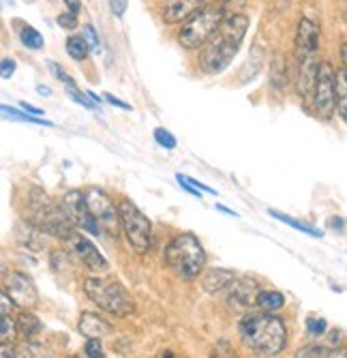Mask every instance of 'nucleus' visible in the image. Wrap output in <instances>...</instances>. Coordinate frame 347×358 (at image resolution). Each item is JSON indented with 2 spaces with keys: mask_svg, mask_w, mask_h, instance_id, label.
Here are the masks:
<instances>
[{
  "mask_svg": "<svg viewBox=\"0 0 347 358\" xmlns=\"http://www.w3.org/2000/svg\"><path fill=\"white\" fill-rule=\"evenodd\" d=\"M0 110H3L5 118H9V120L30 122V124H41V127H54V122H50V120H43V118H39V116H33V114H24V110H17V108L3 106Z\"/></svg>",
  "mask_w": 347,
  "mask_h": 358,
  "instance_id": "25",
  "label": "nucleus"
},
{
  "mask_svg": "<svg viewBox=\"0 0 347 358\" xmlns=\"http://www.w3.org/2000/svg\"><path fill=\"white\" fill-rule=\"evenodd\" d=\"M0 356H3V358L17 356V350L13 345H9V341H3V348H0Z\"/></svg>",
  "mask_w": 347,
  "mask_h": 358,
  "instance_id": "43",
  "label": "nucleus"
},
{
  "mask_svg": "<svg viewBox=\"0 0 347 358\" xmlns=\"http://www.w3.org/2000/svg\"><path fill=\"white\" fill-rule=\"evenodd\" d=\"M56 22H58V26H60V28H65V30H73V28H77V15H75V13H71V11L60 13V15L56 17Z\"/></svg>",
  "mask_w": 347,
  "mask_h": 358,
  "instance_id": "34",
  "label": "nucleus"
},
{
  "mask_svg": "<svg viewBox=\"0 0 347 358\" xmlns=\"http://www.w3.org/2000/svg\"><path fill=\"white\" fill-rule=\"evenodd\" d=\"M41 234H45L43 230H39V227L35 223H30L28 219L24 221H17L15 223V238L17 243L28 249V251H41L43 249V238Z\"/></svg>",
  "mask_w": 347,
  "mask_h": 358,
  "instance_id": "18",
  "label": "nucleus"
},
{
  "mask_svg": "<svg viewBox=\"0 0 347 358\" xmlns=\"http://www.w3.org/2000/svg\"><path fill=\"white\" fill-rule=\"evenodd\" d=\"M238 335L244 348L260 356H276L288 343L286 322L272 311H256L246 313L238 322Z\"/></svg>",
  "mask_w": 347,
  "mask_h": 358,
  "instance_id": "2",
  "label": "nucleus"
},
{
  "mask_svg": "<svg viewBox=\"0 0 347 358\" xmlns=\"http://www.w3.org/2000/svg\"><path fill=\"white\" fill-rule=\"evenodd\" d=\"M236 279L234 271L228 268H208L202 277V289L206 294H216V292H223L232 281Z\"/></svg>",
  "mask_w": 347,
  "mask_h": 358,
  "instance_id": "19",
  "label": "nucleus"
},
{
  "mask_svg": "<svg viewBox=\"0 0 347 358\" xmlns=\"http://www.w3.org/2000/svg\"><path fill=\"white\" fill-rule=\"evenodd\" d=\"M296 58H309L315 56L320 50V28L309 17H302L296 28Z\"/></svg>",
  "mask_w": 347,
  "mask_h": 358,
  "instance_id": "14",
  "label": "nucleus"
},
{
  "mask_svg": "<svg viewBox=\"0 0 347 358\" xmlns=\"http://www.w3.org/2000/svg\"><path fill=\"white\" fill-rule=\"evenodd\" d=\"M313 108L322 118H332L337 112V71L332 69V64L324 60L320 64L318 73V84H315L313 92Z\"/></svg>",
  "mask_w": 347,
  "mask_h": 358,
  "instance_id": "9",
  "label": "nucleus"
},
{
  "mask_svg": "<svg viewBox=\"0 0 347 358\" xmlns=\"http://www.w3.org/2000/svg\"><path fill=\"white\" fill-rule=\"evenodd\" d=\"M330 225H332V227H343V221H341V219H332Z\"/></svg>",
  "mask_w": 347,
  "mask_h": 358,
  "instance_id": "50",
  "label": "nucleus"
},
{
  "mask_svg": "<svg viewBox=\"0 0 347 358\" xmlns=\"http://www.w3.org/2000/svg\"><path fill=\"white\" fill-rule=\"evenodd\" d=\"M0 337H3V341H11L17 337V322H13L9 315H3V320H0Z\"/></svg>",
  "mask_w": 347,
  "mask_h": 358,
  "instance_id": "30",
  "label": "nucleus"
},
{
  "mask_svg": "<svg viewBox=\"0 0 347 358\" xmlns=\"http://www.w3.org/2000/svg\"><path fill=\"white\" fill-rule=\"evenodd\" d=\"M77 331L86 337V339H105V337H112L114 335V327L103 320L101 315L97 313H90V311H84L77 320Z\"/></svg>",
  "mask_w": 347,
  "mask_h": 358,
  "instance_id": "16",
  "label": "nucleus"
},
{
  "mask_svg": "<svg viewBox=\"0 0 347 358\" xmlns=\"http://www.w3.org/2000/svg\"><path fill=\"white\" fill-rule=\"evenodd\" d=\"M334 348H324V345H309L296 352L298 358H332Z\"/></svg>",
  "mask_w": 347,
  "mask_h": 358,
  "instance_id": "28",
  "label": "nucleus"
},
{
  "mask_svg": "<svg viewBox=\"0 0 347 358\" xmlns=\"http://www.w3.org/2000/svg\"><path fill=\"white\" fill-rule=\"evenodd\" d=\"M84 352H86V356H105L103 348H101V339H88Z\"/></svg>",
  "mask_w": 347,
  "mask_h": 358,
  "instance_id": "35",
  "label": "nucleus"
},
{
  "mask_svg": "<svg viewBox=\"0 0 347 358\" xmlns=\"http://www.w3.org/2000/svg\"><path fill=\"white\" fill-rule=\"evenodd\" d=\"M5 289L9 292V296L15 301L17 307L33 309L39 303V292L35 281L20 271H13L5 277Z\"/></svg>",
  "mask_w": 347,
  "mask_h": 358,
  "instance_id": "13",
  "label": "nucleus"
},
{
  "mask_svg": "<svg viewBox=\"0 0 347 358\" xmlns=\"http://www.w3.org/2000/svg\"><path fill=\"white\" fill-rule=\"evenodd\" d=\"M37 92H39V94L43 96V99H45V96H50V94H52V88H50V86H43V84H39V86H37Z\"/></svg>",
  "mask_w": 347,
  "mask_h": 358,
  "instance_id": "46",
  "label": "nucleus"
},
{
  "mask_svg": "<svg viewBox=\"0 0 347 358\" xmlns=\"http://www.w3.org/2000/svg\"><path fill=\"white\" fill-rule=\"evenodd\" d=\"M163 259L182 279H195L206 268V251L193 234H178L165 247Z\"/></svg>",
  "mask_w": 347,
  "mask_h": 358,
  "instance_id": "5",
  "label": "nucleus"
},
{
  "mask_svg": "<svg viewBox=\"0 0 347 358\" xmlns=\"http://www.w3.org/2000/svg\"><path fill=\"white\" fill-rule=\"evenodd\" d=\"M84 39H86V43L90 45L92 52H99V50H101V39H99V35H97V30H94L90 24L84 26Z\"/></svg>",
  "mask_w": 347,
  "mask_h": 358,
  "instance_id": "32",
  "label": "nucleus"
},
{
  "mask_svg": "<svg viewBox=\"0 0 347 358\" xmlns=\"http://www.w3.org/2000/svg\"><path fill=\"white\" fill-rule=\"evenodd\" d=\"M65 243H67V251L77 259V262L86 271H90L94 275H105L110 271V262L84 234H80V230H75Z\"/></svg>",
  "mask_w": 347,
  "mask_h": 358,
  "instance_id": "11",
  "label": "nucleus"
},
{
  "mask_svg": "<svg viewBox=\"0 0 347 358\" xmlns=\"http://www.w3.org/2000/svg\"><path fill=\"white\" fill-rule=\"evenodd\" d=\"M283 305H286V296H283L281 292H274V289L260 292V296H258V307L260 309H264V311H279Z\"/></svg>",
  "mask_w": 347,
  "mask_h": 358,
  "instance_id": "24",
  "label": "nucleus"
},
{
  "mask_svg": "<svg viewBox=\"0 0 347 358\" xmlns=\"http://www.w3.org/2000/svg\"><path fill=\"white\" fill-rule=\"evenodd\" d=\"M24 219L35 223L45 234L62 241H67L77 230L69 215L62 210V206L54 204L39 187H30V195L24 202Z\"/></svg>",
  "mask_w": 347,
  "mask_h": 358,
  "instance_id": "3",
  "label": "nucleus"
},
{
  "mask_svg": "<svg viewBox=\"0 0 347 358\" xmlns=\"http://www.w3.org/2000/svg\"><path fill=\"white\" fill-rule=\"evenodd\" d=\"M88 96H90V99H92V101H97V103H101V96H97V94H94L92 90H88Z\"/></svg>",
  "mask_w": 347,
  "mask_h": 358,
  "instance_id": "49",
  "label": "nucleus"
},
{
  "mask_svg": "<svg viewBox=\"0 0 347 358\" xmlns=\"http://www.w3.org/2000/svg\"><path fill=\"white\" fill-rule=\"evenodd\" d=\"M270 84L276 90H283V88L288 86V64H286V60H283L281 54L272 56V62H270Z\"/></svg>",
  "mask_w": 347,
  "mask_h": 358,
  "instance_id": "22",
  "label": "nucleus"
},
{
  "mask_svg": "<svg viewBox=\"0 0 347 358\" xmlns=\"http://www.w3.org/2000/svg\"><path fill=\"white\" fill-rule=\"evenodd\" d=\"M20 41H22L24 48L35 50V52L43 48V37H41V32H39L37 28H33V26H24V28L20 30Z\"/></svg>",
  "mask_w": 347,
  "mask_h": 358,
  "instance_id": "27",
  "label": "nucleus"
},
{
  "mask_svg": "<svg viewBox=\"0 0 347 358\" xmlns=\"http://www.w3.org/2000/svg\"><path fill=\"white\" fill-rule=\"evenodd\" d=\"M260 285L256 279L251 277H236L226 289V303L232 307V309H238V311H251L253 307H258V296H260Z\"/></svg>",
  "mask_w": 347,
  "mask_h": 358,
  "instance_id": "12",
  "label": "nucleus"
},
{
  "mask_svg": "<svg viewBox=\"0 0 347 358\" xmlns=\"http://www.w3.org/2000/svg\"><path fill=\"white\" fill-rule=\"evenodd\" d=\"M15 60L13 58H5L3 60V69H0V73H3V80H11V76L15 73Z\"/></svg>",
  "mask_w": 347,
  "mask_h": 358,
  "instance_id": "37",
  "label": "nucleus"
},
{
  "mask_svg": "<svg viewBox=\"0 0 347 358\" xmlns=\"http://www.w3.org/2000/svg\"><path fill=\"white\" fill-rule=\"evenodd\" d=\"M249 30V17L242 13H228L221 22L212 39L200 50V69L208 76H216L230 67V62L238 54L242 39Z\"/></svg>",
  "mask_w": 347,
  "mask_h": 358,
  "instance_id": "1",
  "label": "nucleus"
},
{
  "mask_svg": "<svg viewBox=\"0 0 347 358\" xmlns=\"http://www.w3.org/2000/svg\"><path fill=\"white\" fill-rule=\"evenodd\" d=\"M226 15H228L226 0L206 3L200 11H195L186 22H182V28L178 32V43L184 50H202L212 39V35L219 30Z\"/></svg>",
  "mask_w": 347,
  "mask_h": 358,
  "instance_id": "4",
  "label": "nucleus"
},
{
  "mask_svg": "<svg viewBox=\"0 0 347 358\" xmlns=\"http://www.w3.org/2000/svg\"><path fill=\"white\" fill-rule=\"evenodd\" d=\"M67 96H71V101L80 103L82 108H92V99H86L84 92H80V88L75 84L67 86Z\"/></svg>",
  "mask_w": 347,
  "mask_h": 358,
  "instance_id": "33",
  "label": "nucleus"
},
{
  "mask_svg": "<svg viewBox=\"0 0 347 358\" xmlns=\"http://www.w3.org/2000/svg\"><path fill=\"white\" fill-rule=\"evenodd\" d=\"M343 20L347 22V0H345V5H343Z\"/></svg>",
  "mask_w": 347,
  "mask_h": 358,
  "instance_id": "51",
  "label": "nucleus"
},
{
  "mask_svg": "<svg viewBox=\"0 0 347 358\" xmlns=\"http://www.w3.org/2000/svg\"><path fill=\"white\" fill-rule=\"evenodd\" d=\"M103 101H108L110 106H114V108H120V110H131V106H129V103L120 101L118 96H114V94H110V92H105V94H103Z\"/></svg>",
  "mask_w": 347,
  "mask_h": 358,
  "instance_id": "39",
  "label": "nucleus"
},
{
  "mask_svg": "<svg viewBox=\"0 0 347 358\" xmlns=\"http://www.w3.org/2000/svg\"><path fill=\"white\" fill-rule=\"evenodd\" d=\"M86 200H88L90 213L94 215V219H97V223L101 227V232L116 241L120 230H122L118 206H114L112 198L108 193H103L101 189H88L86 191Z\"/></svg>",
  "mask_w": 347,
  "mask_h": 358,
  "instance_id": "8",
  "label": "nucleus"
},
{
  "mask_svg": "<svg viewBox=\"0 0 347 358\" xmlns=\"http://www.w3.org/2000/svg\"><path fill=\"white\" fill-rule=\"evenodd\" d=\"M244 3H246V0H226L228 13H238L244 7Z\"/></svg>",
  "mask_w": 347,
  "mask_h": 358,
  "instance_id": "42",
  "label": "nucleus"
},
{
  "mask_svg": "<svg viewBox=\"0 0 347 358\" xmlns=\"http://www.w3.org/2000/svg\"><path fill=\"white\" fill-rule=\"evenodd\" d=\"M216 210H219V213H226V215H230V217H238L234 210H230V208H226V206H221V204H216Z\"/></svg>",
  "mask_w": 347,
  "mask_h": 358,
  "instance_id": "48",
  "label": "nucleus"
},
{
  "mask_svg": "<svg viewBox=\"0 0 347 358\" xmlns=\"http://www.w3.org/2000/svg\"><path fill=\"white\" fill-rule=\"evenodd\" d=\"M65 48H67V54H69L73 60H77V62L86 60V58H88V52H90V45L86 43V39H84V37H77V35L69 37Z\"/></svg>",
  "mask_w": 347,
  "mask_h": 358,
  "instance_id": "26",
  "label": "nucleus"
},
{
  "mask_svg": "<svg viewBox=\"0 0 347 358\" xmlns=\"http://www.w3.org/2000/svg\"><path fill=\"white\" fill-rule=\"evenodd\" d=\"M60 206H62V210L69 215V219L75 223L77 230H84V232H88L92 236H99L101 234V227H99L97 219H94V215L90 213L86 193H82L77 189L67 191L60 198Z\"/></svg>",
  "mask_w": 347,
  "mask_h": 358,
  "instance_id": "10",
  "label": "nucleus"
},
{
  "mask_svg": "<svg viewBox=\"0 0 347 358\" xmlns=\"http://www.w3.org/2000/svg\"><path fill=\"white\" fill-rule=\"evenodd\" d=\"M50 69L54 71V76H56V78H58L60 82H65L67 86H71V84H75V82L71 80V76H69L67 71H62V69L58 67V64H56V62H50Z\"/></svg>",
  "mask_w": 347,
  "mask_h": 358,
  "instance_id": "38",
  "label": "nucleus"
},
{
  "mask_svg": "<svg viewBox=\"0 0 347 358\" xmlns=\"http://www.w3.org/2000/svg\"><path fill=\"white\" fill-rule=\"evenodd\" d=\"M0 301H3V309H0V311H3V315H9V311H11V307L15 305V301L9 296V292H7V289H3V294H0Z\"/></svg>",
  "mask_w": 347,
  "mask_h": 358,
  "instance_id": "40",
  "label": "nucleus"
},
{
  "mask_svg": "<svg viewBox=\"0 0 347 358\" xmlns=\"http://www.w3.org/2000/svg\"><path fill=\"white\" fill-rule=\"evenodd\" d=\"M65 5H67V11H71L75 15L82 11V3H80V0H65Z\"/></svg>",
  "mask_w": 347,
  "mask_h": 358,
  "instance_id": "45",
  "label": "nucleus"
},
{
  "mask_svg": "<svg viewBox=\"0 0 347 358\" xmlns=\"http://www.w3.org/2000/svg\"><path fill=\"white\" fill-rule=\"evenodd\" d=\"M337 112L347 124V71H337Z\"/></svg>",
  "mask_w": 347,
  "mask_h": 358,
  "instance_id": "23",
  "label": "nucleus"
},
{
  "mask_svg": "<svg viewBox=\"0 0 347 358\" xmlns=\"http://www.w3.org/2000/svg\"><path fill=\"white\" fill-rule=\"evenodd\" d=\"M341 341H343V333H341V331H330V333H328V345H330V348L339 345Z\"/></svg>",
  "mask_w": 347,
  "mask_h": 358,
  "instance_id": "44",
  "label": "nucleus"
},
{
  "mask_svg": "<svg viewBox=\"0 0 347 358\" xmlns=\"http://www.w3.org/2000/svg\"><path fill=\"white\" fill-rule=\"evenodd\" d=\"M118 210H120L122 232L127 236L129 245L133 247V251L140 255L148 253L152 249V225L148 217L129 200H120Z\"/></svg>",
  "mask_w": 347,
  "mask_h": 358,
  "instance_id": "7",
  "label": "nucleus"
},
{
  "mask_svg": "<svg viewBox=\"0 0 347 358\" xmlns=\"http://www.w3.org/2000/svg\"><path fill=\"white\" fill-rule=\"evenodd\" d=\"M127 5H129V0H110V9L116 17H122L124 11H127Z\"/></svg>",
  "mask_w": 347,
  "mask_h": 358,
  "instance_id": "36",
  "label": "nucleus"
},
{
  "mask_svg": "<svg viewBox=\"0 0 347 358\" xmlns=\"http://www.w3.org/2000/svg\"><path fill=\"white\" fill-rule=\"evenodd\" d=\"M15 322H17V335H20L22 339H26V341H30L33 337H37V335L41 333V329H43L41 320H39L35 313H28V311H24Z\"/></svg>",
  "mask_w": 347,
  "mask_h": 358,
  "instance_id": "20",
  "label": "nucleus"
},
{
  "mask_svg": "<svg viewBox=\"0 0 347 358\" xmlns=\"http://www.w3.org/2000/svg\"><path fill=\"white\" fill-rule=\"evenodd\" d=\"M208 0H168L163 7V20L168 24H180L186 22L195 11H200Z\"/></svg>",
  "mask_w": 347,
  "mask_h": 358,
  "instance_id": "17",
  "label": "nucleus"
},
{
  "mask_svg": "<svg viewBox=\"0 0 347 358\" xmlns=\"http://www.w3.org/2000/svg\"><path fill=\"white\" fill-rule=\"evenodd\" d=\"M341 58H343V64H345V71H347V43H343V48H341Z\"/></svg>",
  "mask_w": 347,
  "mask_h": 358,
  "instance_id": "47",
  "label": "nucleus"
},
{
  "mask_svg": "<svg viewBox=\"0 0 347 358\" xmlns=\"http://www.w3.org/2000/svg\"><path fill=\"white\" fill-rule=\"evenodd\" d=\"M20 108H22V110H24L26 114H33V116H39V118H41V116L45 114V112H43L41 108H35V106H30L28 101H22V103H20Z\"/></svg>",
  "mask_w": 347,
  "mask_h": 358,
  "instance_id": "41",
  "label": "nucleus"
},
{
  "mask_svg": "<svg viewBox=\"0 0 347 358\" xmlns=\"http://www.w3.org/2000/svg\"><path fill=\"white\" fill-rule=\"evenodd\" d=\"M84 292L94 305L110 315L127 317L135 309L131 294L118 281H110V279H101V277H88L84 281Z\"/></svg>",
  "mask_w": 347,
  "mask_h": 358,
  "instance_id": "6",
  "label": "nucleus"
},
{
  "mask_svg": "<svg viewBox=\"0 0 347 358\" xmlns=\"http://www.w3.org/2000/svg\"><path fill=\"white\" fill-rule=\"evenodd\" d=\"M320 60L315 56L309 58H300L298 60V80H296V88L298 94L304 101H313V92H315V84H318V73H320Z\"/></svg>",
  "mask_w": 347,
  "mask_h": 358,
  "instance_id": "15",
  "label": "nucleus"
},
{
  "mask_svg": "<svg viewBox=\"0 0 347 358\" xmlns=\"http://www.w3.org/2000/svg\"><path fill=\"white\" fill-rule=\"evenodd\" d=\"M328 331V322L324 317H309L307 320V333L311 337H322Z\"/></svg>",
  "mask_w": 347,
  "mask_h": 358,
  "instance_id": "31",
  "label": "nucleus"
},
{
  "mask_svg": "<svg viewBox=\"0 0 347 358\" xmlns=\"http://www.w3.org/2000/svg\"><path fill=\"white\" fill-rule=\"evenodd\" d=\"M268 215L274 217V219H279V221H283V223L292 225L294 230H298V232H302V234H309V236H313V238H322V236H324V232L318 230V227H313V225H309V223H304V221H298V219H294V217H290V215H286V213H279V210L270 208Z\"/></svg>",
  "mask_w": 347,
  "mask_h": 358,
  "instance_id": "21",
  "label": "nucleus"
},
{
  "mask_svg": "<svg viewBox=\"0 0 347 358\" xmlns=\"http://www.w3.org/2000/svg\"><path fill=\"white\" fill-rule=\"evenodd\" d=\"M154 142L159 144L161 148H165V150H174L176 148V138L168 131V129H163V127H159V129H154Z\"/></svg>",
  "mask_w": 347,
  "mask_h": 358,
  "instance_id": "29",
  "label": "nucleus"
}]
</instances>
